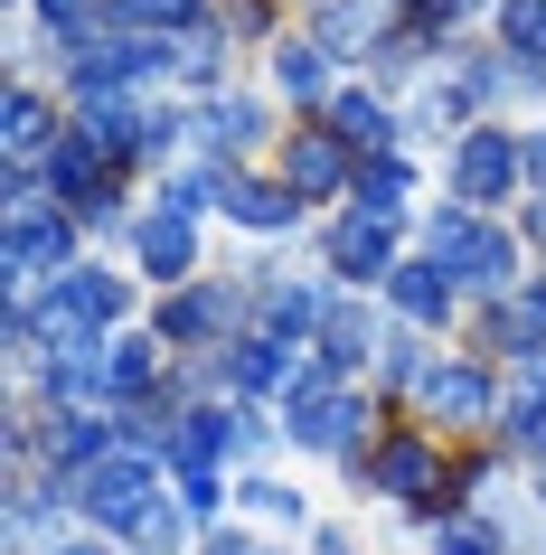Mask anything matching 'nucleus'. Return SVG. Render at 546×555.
Returning <instances> with one entry per match:
<instances>
[{
    "label": "nucleus",
    "instance_id": "14",
    "mask_svg": "<svg viewBox=\"0 0 546 555\" xmlns=\"http://www.w3.org/2000/svg\"><path fill=\"white\" fill-rule=\"evenodd\" d=\"M48 263H66V217H20V227H10V273L29 283Z\"/></svg>",
    "mask_w": 546,
    "mask_h": 555
},
{
    "label": "nucleus",
    "instance_id": "27",
    "mask_svg": "<svg viewBox=\"0 0 546 555\" xmlns=\"http://www.w3.org/2000/svg\"><path fill=\"white\" fill-rule=\"evenodd\" d=\"M132 20H151V29H179V20H199V0H123Z\"/></svg>",
    "mask_w": 546,
    "mask_h": 555
},
{
    "label": "nucleus",
    "instance_id": "33",
    "mask_svg": "<svg viewBox=\"0 0 546 555\" xmlns=\"http://www.w3.org/2000/svg\"><path fill=\"white\" fill-rule=\"evenodd\" d=\"M424 10H433V20H453V10H471V0H424Z\"/></svg>",
    "mask_w": 546,
    "mask_h": 555
},
{
    "label": "nucleus",
    "instance_id": "6",
    "mask_svg": "<svg viewBox=\"0 0 546 555\" xmlns=\"http://www.w3.org/2000/svg\"><path fill=\"white\" fill-rule=\"evenodd\" d=\"M518 170H528V142H518V132H499V122H481V132L453 151V189H461L471 207L509 198V179H518Z\"/></svg>",
    "mask_w": 546,
    "mask_h": 555
},
{
    "label": "nucleus",
    "instance_id": "24",
    "mask_svg": "<svg viewBox=\"0 0 546 555\" xmlns=\"http://www.w3.org/2000/svg\"><path fill=\"white\" fill-rule=\"evenodd\" d=\"M217 508H227V480H217V470H179V518L217 527Z\"/></svg>",
    "mask_w": 546,
    "mask_h": 555
},
{
    "label": "nucleus",
    "instance_id": "1",
    "mask_svg": "<svg viewBox=\"0 0 546 555\" xmlns=\"http://www.w3.org/2000/svg\"><path fill=\"white\" fill-rule=\"evenodd\" d=\"M66 499H76V508H86L104 537H132V546H142L161 518H170V499H161V480H151L142 452H114V462H94L86 480H66Z\"/></svg>",
    "mask_w": 546,
    "mask_h": 555
},
{
    "label": "nucleus",
    "instance_id": "8",
    "mask_svg": "<svg viewBox=\"0 0 546 555\" xmlns=\"http://www.w3.org/2000/svg\"><path fill=\"white\" fill-rule=\"evenodd\" d=\"M132 255H142L151 283H179V273L199 263V235H189V217H179V207H151L142 227H132Z\"/></svg>",
    "mask_w": 546,
    "mask_h": 555
},
{
    "label": "nucleus",
    "instance_id": "28",
    "mask_svg": "<svg viewBox=\"0 0 546 555\" xmlns=\"http://www.w3.org/2000/svg\"><path fill=\"white\" fill-rule=\"evenodd\" d=\"M199 555H264V546L245 537V527H207V537H199Z\"/></svg>",
    "mask_w": 546,
    "mask_h": 555
},
{
    "label": "nucleus",
    "instance_id": "4",
    "mask_svg": "<svg viewBox=\"0 0 546 555\" xmlns=\"http://www.w3.org/2000/svg\"><path fill=\"white\" fill-rule=\"evenodd\" d=\"M292 424L283 434L292 442H312V452H348V434H358V396H348V386H330L320 377V367H302V377H292Z\"/></svg>",
    "mask_w": 546,
    "mask_h": 555
},
{
    "label": "nucleus",
    "instance_id": "17",
    "mask_svg": "<svg viewBox=\"0 0 546 555\" xmlns=\"http://www.w3.org/2000/svg\"><path fill=\"white\" fill-rule=\"evenodd\" d=\"M405 189H415V179H405L396 160H377V170H358V217H377V227H396Z\"/></svg>",
    "mask_w": 546,
    "mask_h": 555
},
{
    "label": "nucleus",
    "instance_id": "7",
    "mask_svg": "<svg viewBox=\"0 0 546 555\" xmlns=\"http://www.w3.org/2000/svg\"><path fill=\"white\" fill-rule=\"evenodd\" d=\"M283 189L292 198H330V189H348V142L340 132H320V122H302L283 142Z\"/></svg>",
    "mask_w": 546,
    "mask_h": 555
},
{
    "label": "nucleus",
    "instance_id": "30",
    "mask_svg": "<svg viewBox=\"0 0 546 555\" xmlns=\"http://www.w3.org/2000/svg\"><path fill=\"white\" fill-rule=\"evenodd\" d=\"M528 179H537V189H546V132H537V142H528Z\"/></svg>",
    "mask_w": 546,
    "mask_h": 555
},
{
    "label": "nucleus",
    "instance_id": "22",
    "mask_svg": "<svg viewBox=\"0 0 546 555\" xmlns=\"http://www.w3.org/2000/svg\"><path fill=\"white\" fill-rule=\"evenodd\" d=\"M320 358H330V367H358V358H368V321H358L348 301L320 321Z\"/></svg>",
    "mask_w": 546,
    "mask_h": 555
},
{
    "label": "nucleus",
    "instance_id": "18",
    "mask_svg": "<svg viewBox=\"0 0 546 555\" xmlns=\"http://www.w3.org/2000/svg\"><path fill=\"white\" fill-rule=\"evenodd\" d=\"M274 86H283V94H320V86H330V66H320L312 38H283V48H274Z\"/></svg>",
    "mask_w": 546,
    "mask_h": 555
},
{
    "label": "nucleus",
    "instance_id": "9",
    "mask_svg": "<svg viewBox=\"0 0 546 555\" xmlns=\"http://www.w3.org/2000/svg\"><path fill=\"white\" fill-rule=\"evenodd\" d=\"M330 263H340L348 283H396V235L377 227V217H340L330 227Z\"/></svg>",
    "mask_w": 546,
    "mask_h": 555
},
{
    "label": "nucleus",
    "instance_id": "21",
    "mask_svg": "<svg viewBox=\"0 0 546 555\" xmlns=\"http://www.w3.org/2000/svg\"><path fill=\"white\" fill-rule=\"evenodd\" d=\"M340 142H358V151H386V142H396V122H386V104H368V94H348V104H340Z\"/></svg>",
    "mask_w": 546,
    "mask_h": 555
},
{
    "label": "nucleus",
    "instance_id": "32",
    "mask_svg": "<svg viewBox=\"0 0 546 555\" xmlns=\"http://www.w3.org/2000/svg\"><path fill=\"white\" fill-rule=\"evenodd\" d=\"M48 555H104V546H86V537H76V546H66V537H58V546H48Z\"/></svg>",
    "mask_w": 546,
    "mask_h": 555
},
{
    "label": "nucleus",
    "instance_id": "29",
    "mask_svg": "<svg viewBox=\"0 0 546 555\" xmlns=\"http://www.w3.org/2000/svg\"><path fill=\"white\" fill-rule=\"evenodd\" d=\"M312 555H358V546H348L340 527H320V537H312Z\"/></svg>",
    "mask_w": 546,
    "mask_h": 555
},
{
    "label": "nucleus",
    "instance_id": "10",
    "mask_svg": "<svg viewBox=\"0 0 546 555\" xmlns=\"http://www.w3.org/2000/svg\"><path fill=\"white\" fill-rule=\"evenodd\" d=\"M424 405L443 424H490V377L481 367H424Z\"/></svg>",
    "mask_w": 546,
    "mask_h": 555
},
{
    "label": "nucleus",
    "instance_id": "11",
    "mask_svg": "<svg viewBox=\"0 0 546 555\" xmlns=\"http://www.w3.org/2000/svg\"><path fill=\"white\" fill-rule=\"evenodd\" d=\"M48 462H58L66 480H86L94 462H114V434H104L94 414H58V424H48Z\"/></svg>",
    "mask_w": 546,
    "mask_h": 555
},
{
    "label": "nucleus",
    "instance_id": "5",
    "mask_svg": "<svg viewBox=\"0 0 546 555\" xmlns=\"http://www.w3.org/2000/svg\"><path fill=\"white\" fill-rule=\"evenodd\" d=\"M123 273H94V263H66L58 273V293H48V321H58V339H86V330L123 321Z\"/></svg>",
    "mask_w": 546,
    "mask_h": 555
},
{
    "label": "nucleus",
    "instance_id": "15",
    "mask_svg": "<svg viewBox=\"0 0 546 555\" xmlns=\"http://www.w3.org/2000/svg\"><path fill=\"white\" fill-rule=\"evenodd\" d=\"M227 217H236V227H255V235H283L292 217H302V198H292V189H264V179H245Z\"/></svg>",
    "mask_w": 546,
    "mask_h": 555
},
{
    "label": "nucleus",
    "instance_id": "2",
    "mask_svg": "<svg viewBox=\"0 0 546 555\" xmlns=\"http://www.w3.org/2000/svg\"><path fill=\"white\" fill-rule=\"evenodd\" d=\"M368 490L377 499H405L415 518H443V499H453V480H443V452H433L424 434H396V442H377L368 462Z\"/></svg>",
    "mask_w": 546,
    "mask_h": 555
},
{
    "label": "nucleus",
    "instance_id": "34",
    "mask_svg": "<svg viewBox=\"0 0 546 555\" xmlns=\"http://www.w3.org/2000/svg\"><path fill=\"white\" fill-rule=\"evenodd\" d=\"M537 499H546V480H537Z\"/></svg>",
    "mask_w": 546,
    "mask_h": 555
},
{
    "label": "nucleus",
    "instance_id": "31",
    "mask_svg": "<svg viewBox=\"0 0 546 555\" xmlns=\"http://www.w3.org/2000/svg\"><path fill=\"white\" fill-rule=\"evenodd\" d=\"M38 10H48V20H58V29H66V20H76V10H86V0H38Z\"/></svg>",
    "mask_w": 546,
    "mask_h": 555
},
{
    "label": "nucleus",
    "instance_id": "19",
    "mask_svg": "<svg viewBox=\"0 0 546 555\" xmlns=\"http://www.w3.org/2000/svg\"><path fill=\"white\" fill-rule=\"evenodd\" d=\"M255 104H245V94H227V104H207V114H199V142H217V151H245V142H255Z\"/></svg>",
    "mask_w": 546,
    "mask_h": 555
},
{
    "label": "nucleus",
    "instance_id": "12",
    "mask_svg": "<svg viewBox=\"0 0 546 555\" xmlns=\"http://www.w3.org/2000/svg\"><path fill=\"white\" fill-rule=\"evenodd\" d=\"M433 555H518V546H509V527L481 518V508H443L433 518Z\"/></svg>",
    "mask_w": 546,
    "mask_h": 555
},
{
    "label": "nucleus",
    "instance_id": "25",
    "mask_svg": "<svg viewBox=\"0 0 546 555\" xmlns=\"http://www.w3.org/2000/svg\"><path fill=\"white\" fill-rule=\"evenodd\" d=\"M38 142H48V94H29V86H20V94H10V151L29 160Z\"/></svg>",
    "mask_w": 546,
    "mask_h": 555
},
{
    "label": "nucleus",
    "instance_id": "13",
    "mask_svg": "<svg viewBox=\"0 0 546 555\" xmlns=\"http://www.w3.org/2000/svg\"><path fill=\"white\" fill-rule=\"evenodd\" d=\"M386 293H396V311L405 321H443V311H453V273H443V263H396V283H386Z\"/></svg>",
    "mask_w": 546,
    "mask_h": 555
},
{
    "label": "nucleus",
    "instance_id": "26",
    "mask_svg": "<svg viewBox=\"0 0 546 555\" xmlns=\"http://www.w3.org/2000/svg\"><path fill=\"white\" fill-rule=\"evenodd\" d=\"M104 386H114V396L151 386V339H114V358H104Z\"/></svg>",
    "mask_w": 546,
    "mask_h": 555
},
{
    "label": "nucleus",
    "instance_id": "23",
    "mask_svg": "<svg viewBox=\"0 0 546 555\" xmlns=\"http://www.w3.org/2000/svg\"><path fill=\"white\" fill-rule=\"evenodd\" d=\"M236 499H245L264 527H302V490H283V480H245Z\"/></svg>",
    "mask_w": 546,
    "mask_h": 555
},
{
    "label": "nucleus",
    "instance_id": "3",
    "mask_svg": "<svg viewBox=\"0 0 546 555\" xmlns=\"http://www.w3.org/2000/svg\"><path fill=\"white\" fill-rule=\"evenodd\" d=\"M433 263L443 273H461V283H481V293H509L518 283V245L499 227H481V217H433Z\"/></svg>",
    "mask_w": 546,
    "mask_h": 555
},
{
    "label": "nucleus",
    "instance_id": "20",
    "mask_svg": "<svg viewBox=\"0 0 546 555\" xmlns=\"http://www.w3.org/2000/svg\"><path fill=\"white\" fill-rule=\"evenodd\" d=\"M217 321H227V301H217V293H179L170 311H161V339H207Z\"/></svg>",
    "mask_w": 546,
    "mask_h": 555
},
{
    "label": "nucleus",
    "instance_id": "16",
    "mask_svg": "<svg viewBox=\"0 0 546 555\" xmlns=\"http://www.w3.org/2000/svg\"><path fill=\"white\" fill-rule=\"evenodd\" d=\"M499 38L518 48V66H546V0H499Z\"/></svg>",
    "mask_w": 546,
    "mask_h": 555
}]
</instances>
